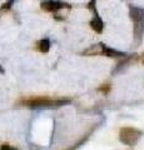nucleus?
<instances>
[{
    "mask_svg": "<svg viewBox=\"0 0 144 150\" xmlns=\"http://www.w3.org/2000/svg\"><path fill=\"white\" fill-rule=\"evenodd\" d=\"M143 63H144V58H143Z\"/></svg>",
    "mask_w": 144,
    "mask_h": 150,
    "instance_id": "f8f14e48",
    "label": "nucleus"
},
{
    "mask_svg": "<svg viewBox=\"0 0 144 150\" xmlns=\"http://www.w3.org/2000/svg\"><path fill=\"white\" fill-rule=\"evenodd\" d=\"M0 150H16V149L11 148L9 144H3V145H1V148H0Z\"/></svg>",
    "mask_w": 144,
    "mask_h": 150,
    "instance_id": "9d476101",
    "label": "nucleus"
},
{
    "mask_svg": "<svg viewBox=\"0 0 144 150\" xmlns=\"http://www.w3.org/2000/svg\"><path fill=\"white\" fill-rule=\"evenodd\" d=\"M90 26L92 29L94 30L95 33H101L103 31V28H104V24H103V20L100 19L99 15H94V18L90 20Z\"/></svg>",
    "mask_w": 144,
    "mask_h": 150,
    "instance_id": "423d86ee",
    "label": "nucleus"
},
{
    "mask_svg": "<svg viewBox=\"0 0 144 150\" xmlns=\"http://www.w3.org/2000/svg\"><path fill=\"white\" fill-rule=\"evenodd\" d=\"M21 105L25 106H62L68 104V99H52L48 96H33V98H24L20 101Z\"/></svg>",
    "mask_w": 144,
    "mask_h": 150,
    "instance_id": "f257e3e1",
    "label": "nucleus"
},
{
    "mask_svg": "<svg viewBox=\"0 0 144 150\" xmlns=\"http://www.w3.org/2000/svg\"><path fill=\"white\" fill-rule=\"evenodd\" d=\"M140 134L142 133L138 129L125 126V128H122L119 131V140L124 145H134L140 138Z\"/></svg>",
    "mask_w": 144,
    "mask_h": 150,
    "instance_id": "7ed1b4c3",
    "label": "nucleus"
},
{
    "mask_svg": "<svg viewBox=\"0 0 144 150\" xmlns=\"http://www.w3.org/2000/svg\"><path fill=\"white\" fill-rule=\"evenodd\" d=\"M40 8L44 11L49 13H57L62 9H70L72 5H69L68 3L60 1V0H43L40 3Z\"/></svg>",
    "mask_w": 144,
    "mask_h": 150,
    "instance_id": "20e7f679",
    "label": "nucleus"
},
{
    "mask_svg": "<svg viewBox=\"0 0 144 150\" xmlns=\"http://www.w3.org/2000/svg\"><path fill=\"white\" fill-rule=\"evenodd\" d=\"M129 15L134 24V36L135 39H140L144 31V9L131 6L129 8Z\"/></svg>",
    "mask_w": 144,
    "mask_h": 150,
    "instance_id": "f03ea898",
    "label": "nucleus"
},
{
    "mask_svg": "<svg viewBox=\"0 0 144 150\" xmlns=\"http://www.w3.org/2000/svg\"><path fill=\"white\" fill-rule=\"evenodd\" d=\"M104 50H105V46L103 44H94V45H92L90 48H88L83 51V55H85V56L104 55Z\"/></svg>",
    "mask_w": 144,
    "mask_h": 150,
    "instance_id": "39448f33",
    "label": "nucleus"
},
{
    "mask_svg": "<svg viewBox=\"0 0 144 150\" xmlns=\"http://www.w3.org/2000/svg\"><path fill=\"white\" fill-rule=\"evenodd\" d=\"M0 73H4V70H3V68L0 67Z\"/></svg>",
    "mask_w": 144,
    "mask_h": 150,
    "instance_id": "9b49d317",
    "label": "nucleus"
},
{
    "mask_svg": "<svg viewBox=\"0 0 144 150\" xmlns=\"http://www.w3.org/2000/svg\"><path fill=\"white\" fill-rule=\"evenodd\" d=\"M14 1H15V0H8V1H5V3H4L1 6H0V16H1V14H3V13L8 11L9 9H10V8L13 6Z\"/></svg>",
    "mask_w": 144,
    "mask_h": 150,
    "instance_id": "6e6552de",
    "label": "nucleus"
},
{
    "mask_svg": "<svg viewBox=\"0 0 144 150\" xmlns=\"http://www.w3.org/2000/svg\"><path fill=\"white\" fill-rule=\"evenodd\" d=\"M36 49H38L40 53H48L50 49V41L48 39H41L38 41L36 44Z\"/></svg>",
    "mask_w": 144,
    "mask_h": 150,
    "instance_id": "0eeeda50",
    "label": "nucleus"
},
{
    "mask_svg": "<svg viewBox=\"0 0 144 150\" xmlns=\"http://www.w3.org/2000/svg\"><path fill=\"white\" fill-rule=\"evenodd\" d=\"M95 3H96V0H90V1L88 3V9L94 13V15H98V13H96V8H95Z\"/></svg>",
    "mask_w": 144,
    "mask_h": 150,
    "instance_id": "1a4fd4ad",
    "label": "nucleus"
}]
</instances>
